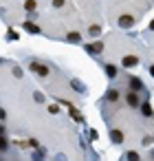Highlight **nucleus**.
Instances as JSON below:
<instances>
[{"instance_id": "nucleus-3", "label": "nucleus", "mask_w": 154, "mask_h": 161, "mask_svg": "<svg viewBox=\"0 0 154 161\" xmlns=\"http://www.w3.org/2000/svg\"><path fill=\"white\" fill-rule=\"evenodd\" d=\"M121 139H123V135H121L119 130H112V141H117V144H119Z\"/></svg>"}, {"instance_id": "nucleus-7", "label": "nucleus", "mask_w": 154, "mask_h": 161, "mask_svg": "<svg viewBox=\"0 0 154 161\" xmlns=\"http://www.w3.org/2000/svg\"><path fill=\"white\" fill-rule=\"evenodd\" d=\"M68 40L70 42H77V40H79V33H68Z\"/></svg>"}, {"instance_id": "nucleus-5", "label": "nucleus", "mask_w": 154, "mask_h": 161, "mask_svg": "<svg viewBox=\"0 0 154 161\" xmlns=\"http://www.w3.org/2000/svg\"><path fill=\"white\" fill-rule=\"evenodd\" d=\"M128 102H130V106H137V104H139V99H137V95H130V97H128Z\"/></svg>"}, {"instance_id": "nucleus-10", "label": "nucleus", "mask_w": 154, "mask_h": 161, "mask_svg": "<svg viewBox=\"0 0 154 161\" xmlns=\"http://www.w3.org/2000/svg\"><path fill=\"white\" fill-rule=\"evenodd\" d=\"M53 5H55V7H62V5H64V0H55Z\"/></svg>"}, {"instance_id": "nucleus-4", "label": "nucleus", "mask_w": 154, "mask_h": 161, "mask_svg": "<svg viewBox=\"0 0 154 161\" xmlns=\"http://www.w3.org/2000/svg\"><path fill=\"white\" fill-rule=\"evenodd\" d=\"M121 24L130 27V24H132V18H130V15H123V18H121Z\"/></svg>"}, {"instance_id": "nucleus-8", "label": "nucleus", "mask_w": 154, "mask_h": 161, "mask_svg": "<svg viewBox=\"0 0 154 161\" xmlns=\"http://www.w3.org/2000/svg\"><path fill=\"white\" fill-rule=\"evenodd\" d=\"M24 7H26V9H33L35 2H33V0H26V5H24Z\"/></svg>"}, {"instance_id": "nucleus-1", "label": "nucleus", "mask_w": 154, "mask_h": 161, "mask_svg": "<svg viewBox=\"0 0 154 161\" xmlns=\"http://www.w3.org/2000/svg\"><path fill=\"white\" fill-rule=\"evenodd\" d=\"M31 69L38 71L40 75H46V73H49V69H46V66H42V64H33V62H31Z\"/></svg>"}, {"instance_id": "nucleus-9", "label": "nucleus", "mask_w": 154, "mask_h": 161, "mask_svg": "<svg viewBox=\"0 0 154 161\" xmlns=\"http://www.w3.org/2000/svg\"><path fill=\"white\" fill-rule=\"evenodd\" d=\"M5 148H7V144H5V139L0 137V150H5Z\"/></svg>"}, {"instance_id": "nucleus-6", "label": "nucleus", "mask_w": 154, "mask_h": 161, "mask_svg": "<svg viewBox=\"0 0 154 161\" xmlns=\"http://www.w3.org/2000/svg\"><path fill=\"white\" fill-rule=\"evenodd\" d=\"M128 159H130V161H141V159H139V155H137V152H128Z\"/></svg>"}, {"instance_id": "nucleus-2", "label": "nucleus", "mask_w": 154, "mask_h": 161, "mask_svg": "<svg viewBox=\"0 0 154 161\" xmlns=\"http://www.w3.org/2000/svg\"><path fill=\"white\" fill-rule=\"evenodd\" d=\"M137 62H139L137 57H125V60H123V64H125V66H134Z\"/></svg>"}]
</instances>
